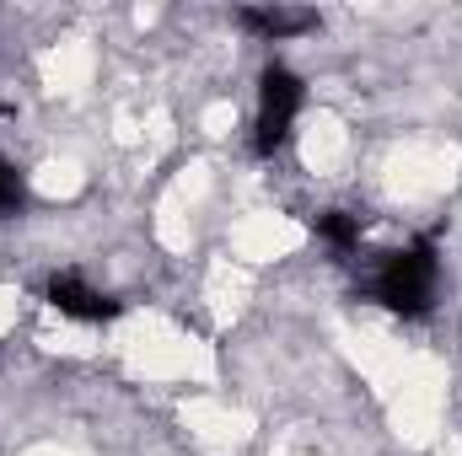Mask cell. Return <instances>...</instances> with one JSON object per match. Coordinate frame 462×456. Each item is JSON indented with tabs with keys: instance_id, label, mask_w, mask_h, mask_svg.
<instances>
[{
	"instance_id": "1",
	"label": "cell",
	"mask_w": 462,
	"mask_h": 456,
	"mask_svg": "<svg viewBox=\"0 0 462 456\" xmlns=\"http://www.w3.org/2000/svg\"><path fill=\"white\" fill-rule=\"evenodd\" d=\"M436 285H441V258H436V242L420 236L403 252H387V263L371 279V296L393 317H425L436 306Z\"/></svg>"
},
{
	"instance_id": "2",
	"label": "cell",
	"mask_w": 462,
	"mask_h": 456,
	"mask_svg": "<svg viewBox=\"0 0 462 456\" xmlns=\"http://www.w3.org/2000/svg\"><path fill=\"white\" fill-rule=\"evenodd\" d=\"M307 103V87L291 65H269L258 76V118H253V150L258 156H274L285 140H291V123Z\"/></svg>"
},
{
	"instance_id": "3",
	"label": "cell",
	"mask_w": 462,
	"mask_h": 456,
	"mask_svg": "<svg viewBox=\"0 0 462 456\" xmlns=\"http://www.w3.org/2000/svg\"><path fill=\"white\" fill-rule=\"evenodd\" d=\"M49 306H54L60 317H76V323H108V317H118L114 296L81 285L76 274H54V279H49Z\"/></svg>"
},
{
	"instance_id": "4",
	"label": "cell",
	"mask_w": 462,
	"mask_h": 456,
	"mask_svg": "<svg viewBox=\"0 0 462 456\" xmlns=\"http://www.w3.org/2000/svg\"><path fill=\"white\" fill-rule=\"evenodd\" d=\"M236 22H242L247 32H258V38L280 43V38L312 32V27H318V11H296V5H242V11H236Z\"/></svg>"
},
{
	"instance_id": "5",
	"label": "cell",
	"mask_w": 462,
	"mask_h": 456,
	"mask_svg": "<svg viewBox=\"0 0 462 456\" xmlns=\"http://www.w3.org/2000/svg\"><path fill=\"white\" fill-rule=\"evenodd\" d=\"M312 231H318L334 252H355V247H360V215H355V210H318V215H312Z\"/></svg>"
},
{
	"instance_id": "6",
	"label": "cell",
	"mask_w": 462,
	"mask_h": 456,
	"mask_svg": "<svg viewBox=\"0 0 462 456\" xmlns=\"http://www.w3.org/2000/svg\"><path fill=\"white\" fill-rule=\"evenodd\" d=\"M16 205H22V178L0 161V221H5V215H16Z\"/></svg>"
}]
</instances>
